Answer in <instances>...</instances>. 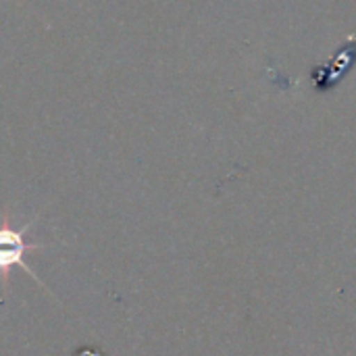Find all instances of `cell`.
Segmentation results:
<instances>
[{"label": "cell", "instance_id": "cell-1", "mask_svg": "<svg viewBox=\"0 0 356 356\" xmlns=\"http://www.w3.org/2000/svg\"><path fill=\"white\" fill-rule=\"evenodd\" d=\"M33 223H35V219L25 223L21 229H17V227L8 225V221L4 219V223L0 225V280H2V284L8 282V271L13 267H21L33 282L40 284L33 269L25 263V252L40 248V246L25 242V234L33 227Z\"/></svg>", "mask_w": 356, "mask_h": 356}]
</instances>
